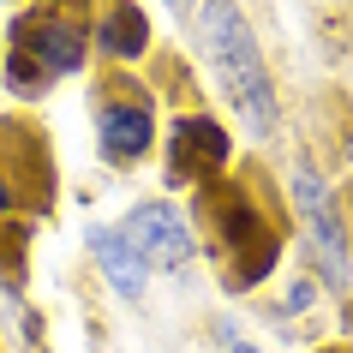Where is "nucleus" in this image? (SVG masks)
Returning a JSON list of instances; mask_svg holds the SVG:
<instances>
[{"instance_id": "nucleus-1", "label": "nucleus", "mask_w": 353, "mask_h": 353, "mask_svg": "<svg viewBox=\"0 0 353 353\" xmlns=\"http://www.w3.org/2000/svg\"><path fill=\"white\" fill-rule=\"evenodd\" d=\"M198 48H204V66L216 78V90H222L228 114L252 138H276L281 96H276L270 60H263L258 30H252L240 0H198Z\"/></svg>"}, {"instance_id": "nucleus-2", "label": "nucleus", "mask_w": 353, "mask_h": 353, "mask_svg": "<svg viewBox=\"0 0 353 353\" xmlns=\"http://www.w3.org/2000/svg\"><path fill=\"white\" fill-rule=\"evenodd\" d=\"M198 192H204L198 204H204L210 228H216V252H222V288L228 294L263 288V281L276 276V263H281L276 216H270L245 186H234V180H210V186H198Z\"/></svg>"}, {"instance_id": "nucleus-3", "label": "nucleus", "mask_w": 353, "mask_h": 353, "mask_svg": "<svg viewBox=\"0 0 353 353\" xmlns=\"http://www.w3.org/2000/svg\"><path fill=\"white\" fill-rule=\"evenodd\" d=\"M294 216H299V234H305V252H312L317 288L347 294V281H353L347 216H341V198L330 192V180L317 168H294Z\"/></svg>"}, {"instance_id": "nucleus-4", "label": "nucleus", "mask_w": 353, "mask_h": 353, "mask_svg": "<svg viewBox=\"0 0 353 353\" xmlns=\"http://www.w3.org/2000/svg\"><path fill=\"white\" fill-rule=\"evenodd\" d=\"M96 150L108 168H138L156 150V96L138 78L114 72L96 84Z\"/></svg>"}, {"instance_id": "nucleus-5", "label": "nucleus", "mask_w": 353, "mask_h": 353, "mask_svg": "<svg viewBox=\"0 0 353 353\" xmlns=\"http://www.w3.org/2000/svg\"><path fill=\"white\" fill-rule=\"evenodd\" d=\"M120 234L126 245L144 258L150 276H180L192 258H198V228L174 198H138V204L120 216Z\"/></svg>"}, {"instance_id": "nucleus-6", "label": "nucleus", "mask_w": 353, "mask_h": 353, "mask_svg": "<svg viewBox=\"0 0 353 353\" xmlns=\"http://www.w3.org/2000/svg\"><path fill=\"white\" fill-rule=\"evenodd\" d=\"M6 48H19L24 60H37L48 78H72L90 60V24L84 12H60V6H30L12 19Z\"/></svg>"}, {"instance_id": "nucleus-7", "label": "nucleus", "mask_w": 353, "mask_h": 353, "mask_svg": "<svg viewBox=\"0 0 353 353\" xmlns=\"http://www.w3.org/2000/svg\"><path fill=\"white\" fill-rule=\"evenodd\" d=\"M234 162V138L222 120L186 108L168 120V186H210Z\"/></svg>"}, {"instance_id": "nucleus-8", "label": "nucleus", "mask_w": 353, "mask_h": 353, "mask_svg": "<svg viewBox=\"0 0 353 353\" xmlns=\"http://www.w3.org/2000/svg\"><path fill=\"white\" fill-rule=\"evenodd\" d=\"M84 24H90V54L114 60V66H132L150 54V19L132 0H102Z\"/></svg>"}, {"instance_id": "nucleus-9", "label": "nucleus", "mask_w": 353, "mask_h": 353, "mask_svg": "<svg viewBox=\"0 0 353 353\" xmlns=\"http://www.w3.org/2000/svg\"><path fill=\"white\" fill-rule=\"evenodd\" d=\"M84 252L96 258L102 281H108L120 299H132V305H138V299L150 294V270H144V258H138V252L126 245V234H120V228L90 222V228H84Z\"/></svg>"}, {"instance_id": "nucleus-10", "label": "nucleus", "mask_w": 353, "mask_h": 353, "mask_svg": "<svg viewBox=\"0 0 353 353\" xmlns=\"http://www.w3.org/2000/svg\"><path fill=\"white\" fill-rule=\"evenodd\" d=\"M0 72H6V90H12V96H24V102H37V96H48V84H54V78L42 72L37 60H24L19 48H6V60H0Z\"/></svg>"}, {"instance_id": "nucleus-11", "label": "nucleus", "mask_w": 353, "mask_h": 353, "mask_svg": "<svg viewBox=\"0 0 353 353\" xmlns=\"http://www.w3.org/2000/svg\"><path fill=\"white\" fill-rule=\"evenodd\" d=\"M216 341H222V353H263L258 341H245V335L234 330V323H228V317H222V323H216Z\"/></svg>"}, {"instance_id": "nucleus-12", "label": "nucleus", "mask_w": 353, "mask_h": 353, "mask_svg": "<svg viewBox=\"0 0 353 353\" xmlns=\"http://www.w3.org/2000/svg\"><path fill=\"white\" fill-rule=\"evenodd\" d=\"M12 210H19V186H12V168L0 162V222H6Z\"/></svg>"}, {"instance_id": "nucleus-13", "label": "nucleus", "mask_w": 353, "mask_h": 353, "mask_svg": "<svg viewBox=\"0 0 353 353\" xmlns=\"http://www.w3.org/2000/svg\"><path fill=\"white\" fill-rule=\"evenodd\" d=\"M42 6H60V12H78V6H90V0H42Z\"/></svg>"}, {"instance_id": "nucleus-14", "label": "nucleus", "mask_w": 353, "mask_h": 353, "mask_svg": "<svg viewBox=\"0 0 353 353\" xmlns=\"http://www.w3.org/2000/svg\"><path fill=\"white\" fill-rule=\"evenodd\" d=\"M192 6H198V0H168V12H192Z\"/></svg>"}, {"instance_id": "nucleus-15", "label": "nucleus", "mask_w": 353, "mask_h": 353, "mask_svg": "<svg viewBox=\"0 0 353 353\" xmlns=\"http://www.w3.org/2000/svg\"><path fill=\"white\" fill-rule=\"evenodd\" d=\"M317 353H353V347H317Z\"/></svg>"}, {"instance_id": "nucleus-16", "label": "nucleus", "mask_w": 353, "mask_h": 353, "mask_svg": "<svg viewBox=\"0 0 353 353\" xmlns=\"http://www.w3.org/2000/svg\"><path fill=\"white\" fill-rule=\"evenodd\" d=\"M347 156H353V144H347Z\"/></svg>"}]
</instances>
